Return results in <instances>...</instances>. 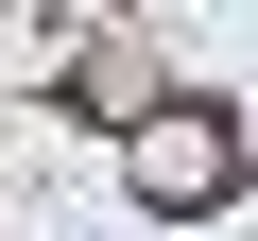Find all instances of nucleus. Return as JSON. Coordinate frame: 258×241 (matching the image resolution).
<instances>
[{"instance_id": "1", "label": "nucleus", "mask_w": 258, "mask_h": 241, "mask_svg": "<svg viewBox=\"0 0 258 241\" xmlns=\"http://www.w3.org/2000/svg\"><path fill=\"white\" fill-rule=\"evenodd\" d=\"M241 172H258V138H241V120H224L207 86H172V103L138 120V138H120V190H138L155 224H207V207H224Z\"/></svg>"}]
</instances>
